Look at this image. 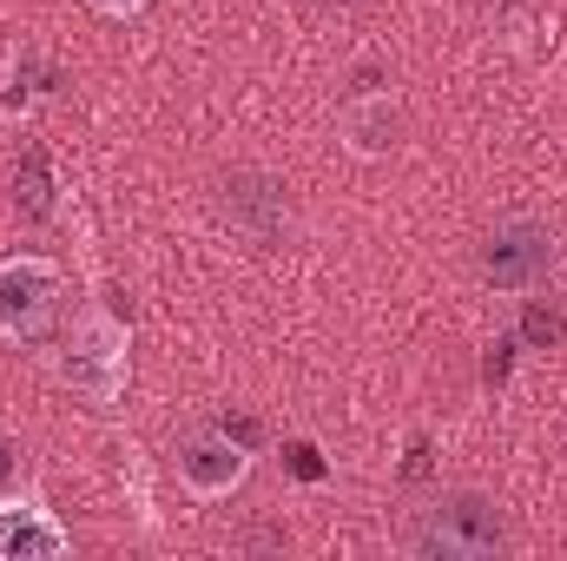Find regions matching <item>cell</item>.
<instances>
[{"mask_svg":"<svg viewBox=\"0 0 567 561\" xmlns=\"http://www.w3.org/2000/svg\"><path fill=\"white\" fill-rule=\"evenodd\" d=\"M410 549L429 561H495L508 555V516L488 496H442L429 502L410 529Z\"/></svg>","mask_w":567,"mask_h":561,"instance_id":"6da1fadb","label":"cell"},{"mask_svg":"<svg viewBox=\"0 0 567 561\" xmlns=\"http://www.w3.org/2000/svg\"><path fill=\"white\" fill-rule=\"evenodd\" d=\"M60 317V272L47 258H7L0 265V337L40 344Z\"/></svg>","mask_w":567,"mask_h":561,"instance_id":"7a4b0ae2","label":"cell"},{"mask_svg":"<svg viewBox=\"0 0 567 561\" xmlns=\"http://www.w3.org/2000/svg\"><path fill=\"white\" fill-rule=\"evenodd\" d=\"M60 377L86 397V404H120V390H126V330L113 324V317H86L80 330H73V344H66V357H60Z\"/></svg>","mask_w":567,"mask_h":561,"instance_id":"3957f363","label":"cell"},{"mask_svg":"<svg viewBox=\"0 0 567 561\" xmlns=\"http://www.w3.org/2000/svg\"><path fill=\"white\" fill-rule=\"evenodd\" d=\"M555 272V238L548 225L535 218H502L488 238H482V278L502 284V290H535V284Z\"/></svg>","mask_w":567,"mask_h":561,"instance_id":"277c9868","label":"cell"},{"mask_svg":"<svg viewBox=\"0 0 567 561\" xmlns=\"http://www.w3.org/2000/svg\"><path fill=\"white\" fill-rule=\"evenodd\" d=\"M245 469H251V456H245V442L225 436V429H198V436L178 442V476H185V489L205 496V502L231 496V489L245 482Z\"/></svg>","mask_w":567,"mask_h":561,"instance_id":"5b68a950","label":"cell"},{"mask_svg":"<svg viewBox=\"0 0 567 561\" xmlns=\"http://www.w3.org/2000/svg\"><path fill=\"white\" fill-rule=\"evenodd\" d=\"M66 549H73V536L53 522V509L40 496L0 502V561H60Z\"/></svg>","mask_w":567,"mask_h":561,"instance_id":"8992f818","label":"cell"},{"mask_svg":"<svg viewBox=\"0 0 567 561\" xmlns=\"http://www.w3.org/2000/svg\"><path fill=\"white\" fill-rule=\"evenodd\" d=\"M225 218L238 232H251L258 245H278L284 225H290V198H284L278 178H265V172H231L225 178Z\"/></svg>","mask_w":567,"mask_h":561,"instance_id":"52a82bcc","label":"cell"},{"mask_svg":"<svg viewBox=\"0 0 567 561\" xmlns=\"http://www.w3.org/2000/svg\"><path fill=\"white\" fill-rule=\"evenodd\" d=\"M396 126H403V113H396L390 93H377V100H363V106L343 113V133H350L357 152H383V145H396Z\"/></svg>","mask_w":567,"mask_h":561,"instance_id":"ba28073f","label":"cell"},{"mask_svg":"<svg viewBox=\"0 0 567 561\" xmlns=\"http://www.w3.org/2000/svg\"><path fill=\"white\" fill-rule=\"evenodd\" d=\"M20 205L27 212H47V159L40 152H27V165H20Z\"/></svg>","mask_w":567,"mask_h":561,"instance_id":"9c48e42d","label":"cell"},{"mask_svg":"<svg viewBox=\"0 0 567 561\" xmlns=\"http://www.w3.org/2000/svg\"><path fill=\"white\" fill-rule=\"evenodd\" d=\"M522 337H528V344H561V317H555L548 304H535V310L522 317Z\"/></svg>","mask_w":567,"mask_h":561,"instance_id":"30bf717a","label":"cell"},{"mask_svg":"<svg viewBox=\"0 0 567 561\" xmlns=\"http://www.w3.org/2000/svg\"><path fill=\"white\" fill-rule=\"evenodd\" d=\"M284 456H290V469H297V476H303V482H317V476H323V456H317V449H310V442H290V449H284Z\"/></svg>","mask_w":567,"mask_h":561,"instance_id":"8fae6325","label":"cell"},{"mask_svg":"<svg viewBox=\"0 0 567 561\" xmlns=\"http://www.w3.org/2000/svg\"><path fill=\"white\" fill-rule=\"evenodd\" d=\"M508 350H515V344H495V357H488V384H502V377H508Z\"/></svg>","mask_w":567,"mask_h":561,"instance_id":"7c38bea8","label":"cell"},{"mask_svg":"<svg viewBox=\"0 0 567 561\" xmlns=\"http://www.w3.org/2000/svg\"><path fill=\"white\" fill-rule=\"evenodd\" d=\"M93 7H106V13H140L145 0H93Z\"/></svg>","mask_w":567,"mask_h":561,"instance_id":"4fadbf2b","label":"cell"},{"mask_svg":"<svg viewBox=\"0 0 567 561\" xmlns=\"http://www.w3.org/2000/svg\"><path fill=\"white\" fill-rule=\"evenodd\" d=\"M7 469H13V449H7V442H0V476H7Z\"/></svg>","mask_w":567,"mask_h":561,"instance_id":"5bb4252c","label":"cell"}]
</instances>
